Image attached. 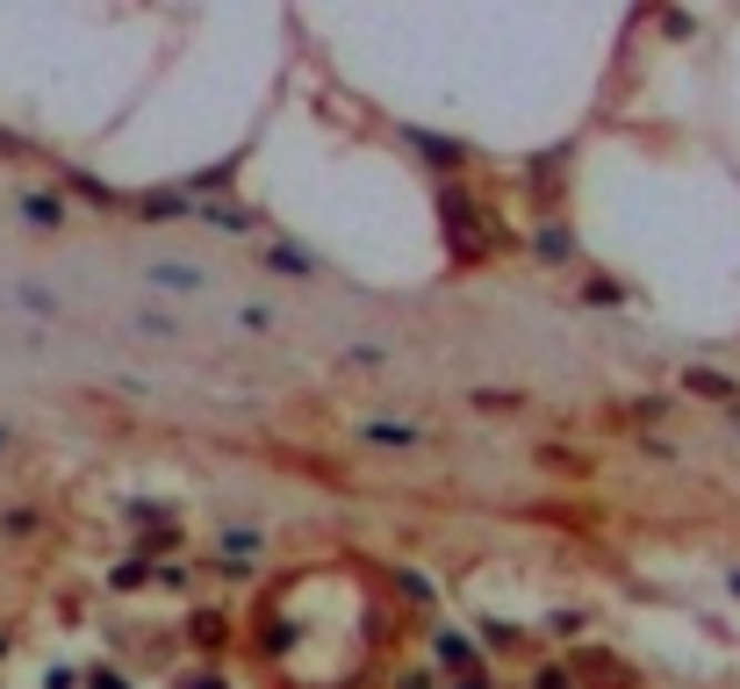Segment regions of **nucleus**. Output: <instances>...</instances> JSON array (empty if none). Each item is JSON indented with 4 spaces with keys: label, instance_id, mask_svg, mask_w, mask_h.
<instances>
[{
    "label": "nucleus",
    "instance_id": "obj_1",
    "mask_svg": "<svg viewBox=\"0 0 740 689\" xmlns=\"http://www.w3.org/2000/svg\"><path fill=\"white\" fill-rule=\"evenodd\" d=\"M144 287H159V295H202L209 273H202V259H173V252H159V259H144Z\"/></svg>",
    "mask_w": 740,
    "mask_h": 689
},
{
    "label": "nucleus",
    "instance_id": "obj_2",
    "mask_svg": "<svg viewBox=\"0 0 740 689\" xmlns=\"http://www.w3.org/2000/svg\"><path fill=\"white\" fill-rule=\"evenodd\" d=\"M446 216H453V223H460V230H453V237H460V259H475V252H481V223H489V216H481V209H475V202H467V194H460V188H453V194H446Z\"/></svg>",
    "mask_w": 740,
    "mask_h": 689
},
{
    "label": "nucleus",
    "instance_id": "obj_3",
    "mask_svg": "<svg viewBox=\"0 0 740 689\" xmlns=\"http://www.w3.org/2000/svg\"><path fill=\"white\" fill-rule=\"evenodd\" d=\"M359 438H367V446H388V453H417V446H425L417 424H388V417H367V424H359Z\"/></svg>",
    "mask_w": 740,
    "mask_h": 689
},
{
    "label": "nucleus",
    "instance_id": "obj_4",
    "mask_svg": "<svg viewBox=\"0 0 740 689\" xmlns=\"http://www.w3.org/2000/svg\"><path fill=\"white\" fill-rule=\"evenodd\" d=\"M231 324L260 338V331H281V310H274V302H237V310H231Z\"/></svg>",
    "mask_w": 740,
    "mask_h": 689
},
{
    "label": "nucleus",
    "instance_id": "obj_5",
    "mask_svg": "<svg viewBox=\"0 0 740 689\" xmlns=\"http://www.w3.org/2000/svg\"><path fill=\"white\" fill-rule=\"evenodd\" d=\"M683 381H690V388H698V395H712V403H727V409L740 403V388H733V381H727V374H712V366H690V374H683Z\"/></svg>",
    "mask_w": 740,
    "mask_h": 689
},
{
    "label": "nucleus",
    "instance_id": "obj_6",
    "mask_svg": "<svg viewBox=\"0 0 740 689\" xmlns=\"http://www.w3.org/2000/svg\"><path fill=\"white\" fill-rule=\"evenodd\" d=\"M130 331H138V338H180V316H165V310H130Z\"/></svg>",
    "mask_w": 740,
    "mask_h": 689
},
{
    "label": "nucleus",
    "instance_id": "obj_7",
    "mask_svg": "<svg viewBox=\"0 0 740 689\" xmlns=\"http://www.w3.org/2000/svg\"><path fill=\"white\" fill-rule=\"evenodd\" d=\"M432 653H439V661H446V668H460V676H475V647H467V639H460V632H453V625H446V632H439V639H432Z\"/></svg>",
    "mask_w": 740,
    "mask_h": 689
},
{
    "label": "nucleus",
    "instance_id": "obj_8",
    "mask_svg": "<svg viewBox=\"0 0 740 689\" xmlns=\"http://www.w3.org/2000/svg\"><path fill=\"white\" fill-rule=\"evenodd\" d=\"M266 266L274 273H310V252H295V244H266Z\"/></svg>",
    "mask_w": 740,
    "mask_h": 689
},
{
    "label": "nucleus",
    "instance_id": "obj_9",
    "mask_svg": "<svg viewBox=\"0 0 740 689\" xmlns=\"http://www.w3.org/2000/svg\"><path fill=\"white\" fill-rule=\"evenodd\" d=\"M533 689H576V682H568V668H547V676H539Z\"/></svg>",
    "mask_w": 740,
    "mask_h": 689
},
{
    "label": "nucleus",
    "instance_id": "obj_10",
    "mask_svg": "<svg viewBox=\"0 0 740 689\" xmlns=\"http://www.w3.org/2000/svg\"><path fill=\"white\" fill-rule=\"evenodd\" d=\"M94 689H130V682L115 676V668H94Z\"/></svg>",
    "mask_w": 740,
    "mask_h": 689
},
{
    "label": "nucleus",
    "instance_id": "obj_11",
    "mask_svg": "<svg viewBox=\"0 0 740 689\" xmlns=\"http://www.w3.org/2000/svg\"><path fill=\"white\" fill-rule=\"evenodd\" d=\"M187 689H231V682H223V676H194Z\"/></svg>",
    "mask_w": 740,
    "mask_h": 689
},
{
    "label": "nucleus",
    "instance_id": "obj_12",
    "mask_svg": "<svg viewBox=\"0 0 740 689\" xmlns=\"http://www.w3.org/2000/svg\"><path fill=\"white\" fill-rule=\"evenodd\" d=\"M727 589H733V596H740V568H733V575H727Z\"/></svg>",
    "mask_w": 740,
    "mask_h": 689
}]
</instances>
